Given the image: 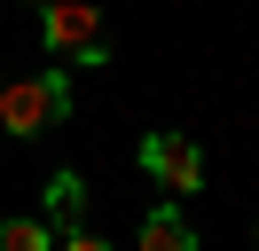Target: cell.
<instances>
[{
    "label": "cell",
    "instance_id": "cell-1",
    "mask_svg": "<svg viewBox=\"0 0 259 251\" xmlns=\"http://www.w3.org/2000/svg\"><path fill=\"white\" fill-rule=\"evenodd\" d=\"M63 118H71V78H63V63L0 78V134L32 141V134H48V126H63Z\"/></svg>",
    "mask_w": 259,
    "mask_h": 251
},
{
    "label": "cell",
    "instance_id": "cell-2",
    "mask_svg": "<svg viewBox=\"0 0 259 251\" xmlns=\"http://www.w3.org/2000/svg\"><path fill=\"white\" fill-rule=\"evenodd\" d=\"M39 39L55 63H110V24H102V0H39Z\"/></svg>",
    "mask_w": 259,
    "mask_h": 251
},
{
    "label": "cell",
    "instance_id": "cell-3",
    "mask_svg": "<svg viewBox=\"0 0 259 251\" xmlns=\"http://www.w3.org/2000/svg\"><path fill=\"white\" fill-rule=\"evenodd\" d=\"M142 173L157 188H173V196H196V188H204V149H196L189 134H149L142 141Z\"/></svg>",
    "mask_w": 259,
    "mask_h": 251
},
{
    "label": "cell",
    "instance_id": "cell-4",
    "mask_svg": "<svg viewBox=\"0 0 259 251\" xmlns=\"http://www.w3.org/2000/svg\"><path fill=\"white\" fill-rule=\"evenodd\" d=\"M39 204H48V228L55 235H71V228H79V220H87V181H79V173H48V181H39Z\"/></svg>",
    "mask_w": 259,
    "mask_h": 251
},
{
    "label": "cell",
    "instance_id": "cell-5",
    "mask_svg": "<svg viewBox=\"0 0 259 251\" xmlns=\"http://www.w3.org/2000/svg\"><path fill=\"white\" fill-rule=\"evenodd\" d=\"M142 251H196V228L181 220V204H157L142 220Z\"/></svg>",
    "mask_w": 259,
    "mask_h": 251
},
{
    "label": "cell",
    "instance_id": "cell-6",
    "mask_svg": "<svg viewBox=\"0 0 259 251\" xmlns=\"http://www.w3.org/2000/svg\"><path fill=\"white\" fill-rule=\"evenodd\" d=\"M0 251H55L48 220H0Z\"/></svg>",
    "mask_w": 259,
    "mask_h": 251
},
{
    "label": "cell",
    "instance_id": "cell-7",
    "mask_svg": "<svg viewBox=\"0 0 259 251\" xmlns=\"http://www.w3.org/2000/svg\"><path fill=\"white\" fill-rule=\"evenodd\" d=\"M55 251H110V243H102V235H87V228H71V235H63Z\"/></svg>",
    "mask_w": 259,
    "mask_h": 251
}]
</instances>
